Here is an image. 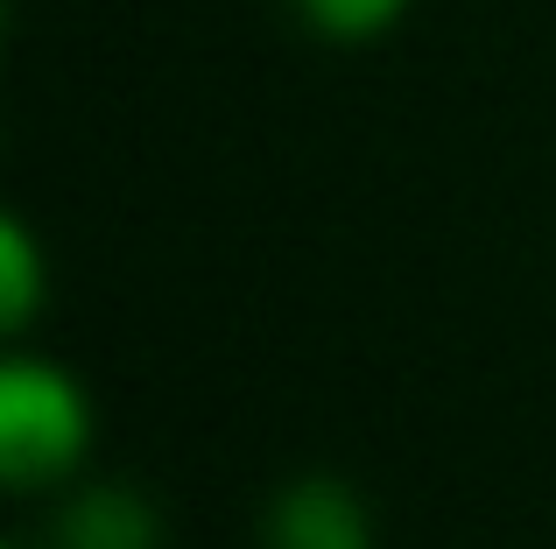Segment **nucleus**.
Listing matches in <instances>:
<instances>
[{
    "label": "nucleus",
    "mask_w": 556,
    "mask_h": 549,
    "mask_svg": "<svg viewBox=\"0 0 556 549\" xmlns=\"http://www.w3.org/2000/svg\"><path fill=\"white\" fill-rule=\"evenodd\" d=\"M92 451V401L56 359H0V480L14 494L64 486Z\"/></svg>",
    "instance_id": "obj_1"
},
{
    "label": "nucleus",
    "mask_w": 556,
    "mask_h": 549,
    "mask_svg": "<svg viewBox=\"0 0 556 549\" xmlns=\"http://www.w3.org/2000/svg\"><path fill=\"white\" fill-rule=\"evenodd\" d=\"M261 549H374L367 500L331 472H303L268 500Z\"/></svg>",
    "instance_id": "obj_2"
},
{
    "label": "nucleus",
    "mask_w": 556,
    "mask_h": 549,
    "mask_svg": "<svg viewBox=\"0 0 556 549\" xmlns=\"http://www.w3.org/2000/svg\"><path fill=\"white\" fill-rule=\"evenodd\" d=\"M56 549H163V514L121 480L78 486L56 514Z\"/></svg>",
    "instance_id": "obj_3"
},
{
    "label": "nucleus",
    "mask_w": 556,
    "mask_h": 549,
    "mask_svg": "<svg viewBox=\"0 0 556 549\" xmlns=\"http://www.w3.org/2000/svg\"><path fill=\"white\" fill-rule=\"evenodd\" d=\"M42 303V254L22 219H0V324L22 331Z\"/></svg>",
    "instance_id": "obj_4"
},
{
    "label": "nucleus",
    "mask_w": 556,
    "mask_h": 549,
    "mask_svg": "<svg viewBox=\"0 0 556 549\" xmlns=\"http://www.w3.org/2000/svg\"><path fill=\"white\" fill-rule=\"evenodd\" d=\"M296 22L325 42H374L408 14V0H289Z\"/></svg>",
    "instance_id": "obj_5"
}]
</instances>
